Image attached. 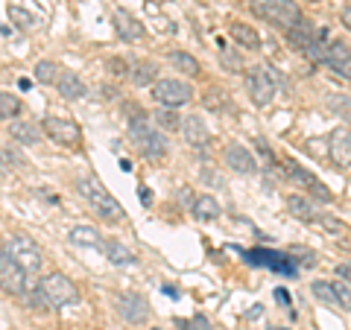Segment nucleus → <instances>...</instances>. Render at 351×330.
I'll use <instances>...</instances> for the list:
<instances>
[{"instance_id": "1", "label": "nucleus", "mask_w": 351, "mask_h": 330, "mask_svg": "<svg viewBox=\"0 0 351 330\" xmlns=\"http://www.w3.org/2000/svg\"><path fill=\"white\" fill-rule=\"evenodd\" d=\"M76 190H80L82 199L94 207V214L100 216V219H106V223H112V225L123 223V216H126L123 205H120L114 196L106 190L103 181L97 179V175H82V179L76 181Z\"/></svg>"}, {"instance_id": "2", "label": "nucleus", "mask_w": 351, "mask_h": 330, "mask_svg": "<svg viewBox=\"0 0 351 330\" xmlns=\"http://www.w3.org/2000/svg\"><path fill=\"white\" fill-rule=\"evenodd\" d=\"M252 12H255L261 21L278 27V29H293L299 21L304 18L302 9L293 3V0H252Z\"/></svg>"}, {"instance_id": "3", "label": "nucleus", "mask_w": 351, "mask_h": 330, "mask_svg": "<svg viewBox=\"0 0 351 330\" xmlns=\"http://www.w3.org/2000/svg\"><path fill=\"white\" fill-rule=\"evenodd\" d=\"M129 138L147 161H161L164 155H167V138H164L156 126H149V117L129 123Z\"/></svg>"}, {"instance_id": "4", "label": "nucleus", "mask_w": 351, "mask_h": 330, "mask_svg": "<svg viewBox=\"0 0 351 330\" xmlns=\"http://www.w3.org/2000/svg\"><path fill=\"white\" fill-rule=\"evenodd\" d=\"M3 249L12 255V260L27 275H38L41 272V266H44V251L36 246V240H29L27 234H12V237L6 240Z\"/></svg>"}, {"instance_id": "5", "label": "nucleus", "mask_w": 351, "mask_h": 330, "mask_svg": "<svg viewBox=\"0 0 351 330\" xmlns=\"http://www.w3.org/2000/svg\"><path fill=\"white\" fill-rule=\"evenodd\" d=\"M152 100L161 108H182L193 100V88L184 79H176V76L156 79V85H152Z\"/></svg>"}, {"instance_id": "6", "label": "nucleus", "mask_w": 351, "mask_h": 330, "mask_svg": "<svg viewBox=\"0 0 351 330\" xmlns=\"http://www.w3.org/2000/svg\"><path fill=\"white\" fill-rule=\"evenodd\" d=\"M38 287H41L44 295H47L50 307H68L73 301H80V290H76V283L68 278V275H62V272L44 275Z\"/></svg>"}, {"instance_id": "7", "label": "nucleus", "mask_w": 351, "mask_h": 330, "mask_svg": "<svg viewBox=\"0 0 351 330\" xmlns=\"http://www.w3.org/2000/svg\"><path fill=\"white\" fill-rule=\"evenodd\" d=\"M44 135H47L53 144H59L64 149H76L82 144V129L76 126V120L71 117H56V114H50V117H44Z\"/></svg>"}, {"instance_id": "8", "label": "nucleus", "mask_w": 351, "mask_h": 330, "mask_svg": "<svg viewBox=\"0 0 351 330\" xmlns=\"http://www.w3.org/2000/svg\"><path fill=\"white\" fill-rule=\"evenodd\" d=\"M27 287H29V275L18 266L3 246H0V290H3L6 295L21 299V295L27 292Z\"/></svg>"}, {"instance_id": "9", "label": "nucleus", "mask_w": 351, "mask_h": 330, "mask_svg": "<svg viewBox=\"0 0 351 330\" xmlns=\"http://www.w3.org/2000/svg\"><path fill=\"white\" fill-rule=\"evenodd\" d=\"M272 73H276V71H269V68H252V71L246 73L249 97H252V103H255L258 108L269 105L272 100H276L278 85H276V76H272Z\"/></svg>"}, {"instance_id": "10", "label": "nucleus", "mask_w": 351, "mask_h": 330, "mask_svg": "<svg viewBox=\"0 0 351 330\" xmlns=\"http://www.w3.org/2000/svg\"><path fill=\"white\" fill-rule=\"evenodd\" d=\"M287 179L299 187V190H307L311 196H316L319 202H331L334 199V193L328 190V187L316 179V175L307 170V167H302V164H295V161H287Z\"/></svg>"}, {"instance_id": "11", "label": "nucleus", "mask_w": 351, "mask_h": 330, "mask_svg": "<svg viewBox=\"0 0 351 330\" xmlns=\"http://www.w3.org/2000/svg\"><path fill=\"white\" fill-rule=\"evenodd\" d=\"M117 313L129 325H144L149 318V301L141 292H120L117 295Z\"/></svg>"}, {"instance_id": "12", "label": "nucleus", "mask_w": 351, "mask_h": 330, "mask_svg": "<svg viewBox=\"0 0 351 330\" xmlns=\"http://www.w3.org/2000/svg\"><path fill=\"white\" fill-rule=\"evenodd\" d=\"M325 64L339 76V79H348L351 82V47H348L346 41H328Z\"/></svg>"}, {"instance_id": "13", "label": "nucleus", "mask_w": 351, "mask_h": 330, "mask_svg": "<svg viewBox=\"0 0 351 330\" xmlns=\"http://www.w3.org/2000/svg\"><path fill=\"white\" fill-rule=\"evenodd\" d=\"M223 158H226V167H232L240 175H255L258 173V161L243 144H228L226 152H223Z\"/></svg>"}, {"instance_id": "14", "label": "nucleus", "mask_w": 351, "mask_h": 330, "mask_svg": "<svg viewBox=\"0 0 351 330\" xmlns=\"http://www.w3.org/2000/svg\"><path fill=\"white\" fill-rule=\"evenodd\" d=\"M182 131H184V140L193 147V149H208V144H211V131H208L205 120H199V114H191L182 120Z\"/></svg>"}, {"instance_id": "15", "label": "nucleus", "mask_w": 351, "mask_h": 330, "mask_svg": "<svg viewBox=\"0 0 351 330\" xmlns=\"http://www.w3.org/2000/svg\"><path fill=\"white\" fill-rule=\"evenodd\" d=\"M114 27H117V36L123 41H141L147 36V27L141 24L135 15H129L126 9H117L114 12Z\"/></svg>"}, {"instance_id": "16", "label": "nucleus", "mask_w": 351, "mask_h": 330, "mask_svg": "<svg viewBox=\"0 0 351 330\" xmlns=\"http://www.w3.org/2000/svg\"><path fill=\"white\" fill-rule=\"evenodd\" d=\"M331 161L337 167H351V131L343 126L331 131Z\"/></svg>"}, {"instance_id": "17", "label": "nucleus", "mask_w": 351, "mask_h": 330, "mask_svg": "<svg viewBox=\"0 0 351 330\" xmlns=\"http://www.w3.org/2000/svg\"><path fill=\"white\" fill-rule=\"evenodd\" d=\"M316 38H319V29H316L307 18H302L293 29H287V44H290L293 50H299V53H304Z\"/></svg>"}, {"instance_id": "18", "label": "nucleus", "mask_w": 351, "mask_h": 330, "mask_svg": "<svg viewBox=\"0 0 351 330\" xmlns=\"http://www.w3.org/2000/svg\"><path fill=\"white\" fill-rule=\"evenodd\" d=\"M100 251L106 255V260L112 263V266H135L138 263L135 251H132L129 246H123V243H117V240H106Z\"/></svg>"}, {"instance_id": "19", "label": "nucleus", "mask_w": 351, "mask_h": 330, "mask_svg": "<svg viewBox=\"0 0 351 330\" xmlns=\"http://www.w3.org/2000/svg\"><path fill=\"white\" fill-rule=\"evenodd\" d=\"M56 91H59V97H64V100H82V97L88 94V88L76 73L62 71L59 79H56Z\"/></svg>"}, {"instance_id": "20", "label": "nucleus", "mask_w": 351, "mask_h": 330, "mask_svg": "<svg viewBox=\"0 0 351 330\" xmlns=\"http://www.w3.org/2000/svg\"><path fill=\"white\" fill-rule=\"evenodd\" d=\"M156 76H158V64L156 62L138 59V62L129 64V79H132V85H138V88L156 85Z\"/></svg>"}, {"instance_id": "21", "label": "nucleus", "mask_w": 351, "mask_h": 330, "mask_svg": "<svg viewBox=\"0 0 351 330\" xmlns=\"http://www.w3.org/2000/svg\"><path fill=\"white\" fill-rule=\"evenodd\" d=\"M191 211H193V219H199V223H211V219H217L219 214H223V207H219V202L214 199V196H196Z\"/></svg>"}, {"instance_id": "22", "label": "nucleus", "mask_w": 351, "mask_h": 330, "mask_svg": "<svg viewBox=\"0 0 351 330\" xmlns=\"http://www.w3.org/2000/svg\"><path fill=\"white\" fill-rule=\"evenodd\" d=\"M9 135H12V140H18V144L32 147V144H38L41 131L36 129V123H27V120H15V123L9 126Z\"/></svg>"}, {"instance_id": "23", "label": "nucleus", "mask_w": 351, "mask_h": 330, "mask_svg": "<svg viewBox=\"0 0 351 330\" xmlns=\"http://www.w3.org/2000/svg\"><path fill=\"white\" fill-rule=\"evenodd\" d=\"M170 64L179 73H184V76H199L202 73V68H199V59H193L191 53H184V50H173L170 53Z\"/></svg>"}, {"instance_id": "24", "label": "nucleus", "mask_w": 351, "mask_h": 330, "mask_svg": "<svg viewBox=\"0 0 351 330\" xmlns=\"http://www.w3.org/2000/svg\"><path fill=\"white\" fill-rule=\"evenodd\" d=\"M71 240L76 246H94V249H103V234L97 231L94 225H76L71 231Z\"/></svg>"}, {"instance_id": "25", "label": "nucleus", "mask_w": 351, "mask_h": 330, "mask_svg": "<svg viewBox=\"0 0 351 330\" xmlns=\"http://www.w3.org/2000/svg\"><path fill=\"white\" fill-rule=\"evenodd\" d=\"M232 38L240 44L243 50H261V36L255 32V27L246 24H232Z\"/></svg>"}, {"instance_id": "26", "label": "nucleus", "mask_w": 351, "mask_h": 330, "mask_svg": "<svg viewBox=\"0 0 351 330\" xmlns=\"http://www.w3.org/2000/svg\"><path fill=\"white\" fill-rule=\"evenodd\" d=\"M287 207H290V214H293L295 219H302V223H316V219H319L316 207L307 202V199H302V196H290V199H287Z\"/></svg>"}, {"instance_id": "27", "label": "nucleus", "mask_w": 351, "mask_h": 330, "mask_svg": "<svg viewBox=\"0 0 351 330\" xmlns=\"http://www.w3.org/2000/svg\"><path fill=\"white\" fill-rule=\"evenodd\" d=\"M152 120H156V126L161 131H176V129H182V120L184 117L176 114V108H161V112L152 114Z\"/></svg>"}, {"instance_id": "28", "label": "nucleus", "mask_w": 351, "mask_h": 330, "mask_svg": "<svg viewBox=\"0 0 351 330\" xmlns=\"http://www.w3.org/2000/svg\"><path fill=\"white\" fill-rule=\"evenodd\" d=\"M21 108H24V103H21L15 94L0 91V120H12V117H18V114H21Z\"/></svg>"}, {"instance_id": "29", "label": "nucleus", "mask_w": 351, "mask_h": 330, "mask_svg": "<svg viewBox=\"0 0 351 330\" xmlns=\"http://www.w3.org/2000/svg\"><path fill=\"white\" fill-rule=\"evenodd\" d=\"M32 73H36V79L38 82H44V85H56V79H59V64L56 62H50V59H44V62H38L36 64V71H32Z\"/></svg>"}, {"instance_id": "30", "label": "nucleus", "mask_w": 351, "mask_h": 330, "mask_svg": "<svg viewBox=\"0 0 351 330\" xmlns=\"http://www.w3.org/2000/svg\"><path fill=\"white\" fill-rule=\"evenodd\" d=\"M311 292H313L319 301L331 304V307H339V299H337V292H334V283H331V281H313V283H311Z\"/></svg>"}, {"instance_id": "31", "label": "nucleus", "mask_w": 351, "mask_h": 330, "mask_svg": "<svg viewBox=\"0 0 351 330\" xmlns=\"http://www.w3.org/2000/svg\"><path fill=\"white\" fill-rule=\"evenodd\" d=\"M27 304H29V310H36V313H44L50 307V301H47V295L41 292V287H36V283H29L27 287Z\"/></svg>"}, {"instance_id": "32", "label": "nucleus", "mask_w": 351, "mask_h": 330, "mask_svg": "<svg viewBox=\"0 0 351 330\" xmlns=\"http://www.w3.org/2000/svg\"><path fill=\"white\" fill-rule=\"evenodd\" d=\"M316 223H319V225H322L325 231H331L334 237H339V234H343V237H348V234H351V231H348V225H346V223H339V219L328 216V214H322L319 219H316Z\"/></svg>"}, {"instance_id": "33", "label": "nucleus", "mask_w": 351, "mask_h": 330, "mask_svg": "<svg viewBox=\"0 0 351 330\" xmlns=\"http://www.w3.org/2000/svg\"><path fill=\"white\" fill-rule=\"evenodd\" d=\"M205 105H208V108H214V112H223V108H228V94L208 91V97H205Z\"/></svg>"}, {"instance_id": "34", "label": "nucleus", "mask_w": 351, "mask_h": 330, "mask_svg": "<svg viewBox=\"0 0 351 330\" xmlns=\"http://www.w3.org/2000/svg\"><path fill=\"white\" fill-rule=\"evenodd\" d=\"M334 292H337V299H339V307L351 313V290H348V283L346 281H337L334 283Z\"/></svg>"}, {"instance_id": "35", "label": "nucleus", "mask_w": 351, "mask_h": 330, "mask_svg": "<svg viewBox=\"0 0 351 330\" xmlns=\"http://www.w3.org/2000/svg\"><path fill=\"white\" fill-rule=\"evenodd\" d=\"M182 330H211V325H208L205 316H193V318H182L179 322Z\"/></svg>"}, {"instance_id": "36", "label": "nucleus", "mask_w": 351, "mask_h": 330, "mask_svg": "<svg viewBox=\"0 0 351 330\" xmlns=\"http://www.w3.org/2000/svg\"><path fill=\"white\" fill-rule=\"evenodd\" d=\"M106 68H108V73H114V76H129V64L123 59H108Z\"/></svg>"}, {"instance_id": "37", "label": "nucleus", "mask_w": 351, "mask_h": 330, "mask_svg": "<svg viewBox=\"0 0 351 330\" xmlns=\"http://www.w3.org/2000/svg\"><path fill=\"white\" fill-rule=\"evenodd\" d=\"M337 278L351 283V263H339V266H337Z\"/></svg>"}, {"instance_id": "38", "label": "nucleus", "mask_w": 351, "mask_h": 330, "mask_svg": "<svg viewBox=\"0 0 351 330\" xmlns=\"http://www.w3.org/2000/svg\"><path fill=\"white\" fill-rule=\"evenodd\" d=\"M223 62H226L232 71H240V62H237V56H232V53H223Z\"/></svg>"}, {"instance_id": "39", "label": "nucleus", "mask_w": 351, "mask_h": 330, "mask_svg": "<svg viewBox=\"0 0 351 330\" xmlns=\"http://www.w3.org/2000/svg\"><path fill=\"white\" fill-rule=\"evenodd\" d=\"M138 196H141V202H144V205L149 207V202H152V199H149V187H147V184H141V187H138Z\"/></svg>"}, {"instance_id": "40", "label": "nucleus", "mask_w": 351, "mask_h": 330, "mask_svg": "<svg viewBox=\"0 0 351 330\" xmlns=\"http://www.w3.org/2000/svg\"><path fill=\"white\" fill-rule=\"evenodd\" d=\"M12 18H18L24 27H29V24H32V18H29V15H24V12H18V9H12Z\"/></svg>"}, {"instance_id": "41", "label": "nucleus", "mask_w": 351, "mask_h": 330, "mask_svg": "<svg viewBox=\"0 0 351 330\" xmlns=\"http://www.w3.org/2000/svg\"><path fill=\"white\" fill-rule=\"evenodd\" d=\"M343 27H348V29H351V3L343 9Z\"/></svg>"}, {"instance_id": "42", "label": "nucleus", "mask_w": 351, "mask_h": 330, "mask_svg": "<svg viewBox=\"0 0 351 330\" xmlns=\"http://www.w3.org/2000/svg\"><path fill=\"white\" fill-rule=\"evenodd\" d=\"M276 299H278L281 304H287V307H290V295L284 292V290H276Z\"/></svg>"}, {"instance_id": "43", "label": "nucleus", "mask_w": 351, "mask_h": 330, "mask_svg": "<svg viewBox=\"0 0 351 330\" xmlns=\"http://www.w3.org/2000/svg\"><path fill=\"white\" fill-rule=\"evenodd\" d=\"M0 170H3V155H0Z\"/></svg>"}, {"instance_id": "44", "label": "nucleus", "mask_w": 351, "mask_h": 330, "mask_svg": "<svg viewBox=\"0 0 351 330\" xmlns=\"http://www.w3.org/2000/svg\"><path fill=\"white\" fill-rule=\"evenodd\" d=\"M269 330H287V327H269Z\"/></svg>"}]
</instances>
